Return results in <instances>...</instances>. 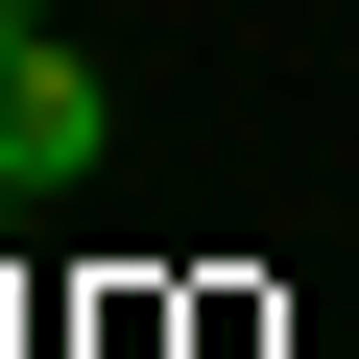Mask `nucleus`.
Returning a JSON list of instances; mask_svg holds the SVG:
<instances>
[{
	"mask_svg": "<svg viewBox=\"0 0 359 359\" xmlns=\"http://www.w3.org/2000/svg\"><path fill=\"white\" fill-rule=\"evenodd\" d=\"M96 144H120L96 48H0V192H96Z\"/></svg>",
	"mask_w": 359,
	"mask_h": 359,
	"instance_id": "nucleus-1",
	"label": "nucleus"
},
{
	"mask_svg": "<svg viewBox=\"0 0 359 359\" xmlns=\"http://www.w3.org/2000/svg\"><path fill=\"white\" fill-rule=\"evenodd\" d=\"M0 48H48V0H0Z\"/></svg>",
	"mask_w": 359,
	"mask_h": 359,
	"instance_id": "nucleus-2",
	"label": "nucleus"
}]
</instances>
